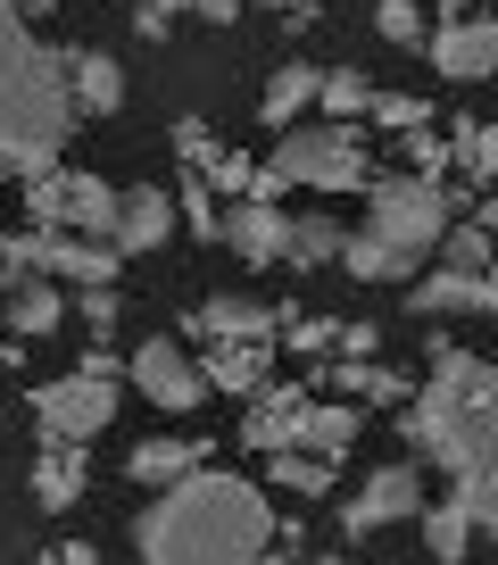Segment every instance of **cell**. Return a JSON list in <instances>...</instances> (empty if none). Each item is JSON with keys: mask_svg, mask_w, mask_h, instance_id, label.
<instances>
[{"mask_svg": "<svg viewBox=\"0 0 498 565\" xmlns=\"http://www.w3.org/2000/svg\"><path fill=\"white\" fill-rule=\"evenodd\" d=\"M249 175H258L249 150H216V167H199V183H208L216 200H249Z\"/></svg>", "mask_w": 498, "mask_h": 565, "instance_id": "38", "label": "cell"}, {"mask_svg": "<svg viewBox=\"0 0 498 565\" xmlns=\"http://www.w3.org/2000/svg\"><path fill=\"white\" fill-rule=\"evenodd\" d=\"M448 482H457L448 499L474 515V532H498V466H474V475H448Z\"/></svg>", "mask_w": 498, "mask_h": 565, "instance_id": "35", "label": "cell"}, {"mask_svg": "<svg viewBox=\"0 0 498 565\" xmlns=\"http://www.w3.org/2000/svg\"><path fill=\"white\" fill-rule=\"evenodd\" d=\"M399 416V441H408L415 466H441V475H474V466H498V407H474L457 391L415 383Z\"/></svg>", "mask_w": 498, "mask_h": 565, "instance_id": "4", "label": "cell"}, {"mask_svg": "<svg viewBox=\"0 0 498 565\" xmlns=\"http://www.w3.org/2000/svg\"><path fill=\"white\" fill-rule=\"evenodd\" d=\"M166 200H175V225L192 233V242H225V200H216L208 183L192 175V167L175 175V192H166Z\"/></svg>", "mask_w": 498, "mask_h": 565, "instance_id": "29", "label": "cell"}, {"mask_svg": "<svg viewBox=\"0 0 498 565\" xmlns=\"http://www.w3.org/2000/svg\"><path fill=\"white\" fill-rule=\"evenodd\" d=\"M34 565H100V541H51L34 548Z\"/></svg>", "mask_w": 498, "mask_h": 565, "instance_id": "44", "label": "cell"}, {"mask_svg": "<svg viewBox=\"0 0 498 565\" xmlns=\"http://www.w3.org/2000/svg\"><path fill=\"white\" fill-rule=\"evenodd\" d=\"M216 150H225V141H216L208 117H175V159L192 167V175H199V167H216Z\"/></svg>", "mask_w": 498, "mask_h": 565, "instance_id": "40", "label": "cell"}, {"mask_svg": "<svg viewBox=\"0 0 498 565\" xmlns=\"http://www.w3.org/2000/svg\"><path fill=\"white\" fill-rule=\"evenodd\" d=\"M391 159H399V175L448 183V141L432 134V125H408V134H391Z\"/></svg>", "mask_w": 498, "mask_h": 565, "instance_id": "32", "label": "cell"}, {"mask_svg": "<svg viewBox=\"0 0 498 565\" xmlns=\"http://www.w3.org/2000/svg\"><path fill=\"white\" fill-rule=\"evenodd\" d=\"M150 9H166V18H199V25H232V18H241V0H150Z\"/></svg>", "mask_w": 498, "mask_h": 565, "instance_id": "41", "label": "cell"}, {"mask_svg": "<svg viewBox=\"0 0 498 565\" xmlns=\"http://www.w3.org/2000/svg\"><path fill=\"white\" fill-rule=\"evenodd\" d=\"M340 242H349V225H340V216H324V209H307V216H291V249H283V266H333V258H340Z\"/></svg>", "mask_w": 498, "mask_h": 565, "instance_id": "30", "label": "cell"}, {"mask_svg": "<svg viewBox=\"0 0 498 565\" xmlns=\"http://www.w3.org/2000/svg\"><path fill=\"white\" fill-rule=\"evenodd\" d=\"M166 233H175V200H166V183H133V192H117V258H142V249H159Z\"/></svg>", "mask_w": 498, "mask_h": 565, "instance_id": "20", "label": "cell"}, {"mask_svg": "<svg viewBox=\"0 0 498 565\" xmlns=\"http://www.w3.org/2000/svg\"><path fill=\"white\" fill-rule=\"evenodd\" d=\"M258 565H300V557H291V548H274V541H267V548H258Z\"/></svg>", "mask_w": 498, "mask_h": 565, "instance_id": "49", "label": "cell"}, {"mask_svg": "<svg viewBox=\"0 0 498 565\" xmlns=\"http://www.w3.org/2000/svg\"><path fill=\"white\" fill-rule=\"evenodd\" d=\"M307 407H316V391H307V383H267V391H249L241 449H258V458H274V449H300Z\"/></svg>", "mask_w": 498, "mask_h": 565, "instance_id": "11", "label": "cell"}, {"mask_svg": "<svg viewBox=\"0 0 498 565\" xmlns=\"http://www.w3.org/2000/svg\"><path fill=\"white\" fill-rule=\"evenodd\" d=\"M267 541H274L267 491L225 466H192L183 482L150 491V508L133 515V565H258Z\"/></svg>", "mask_w": 498, "mask_h": 565, "instance_id": "1", "label": "cell"}, {"mask_svg": "<svg viewBox=\"0 0 498 565\" xmlns=\"http://www.w3.org/2000/svg\"><path fill=\"white\" fill-rule=\"evenodd\" d=\"M415 524H424L432 565H465V548H474V515H465L457 499H424V508H415Z\"/></svg>", "mask_w": 498, "mask_h": 565, "instance_id": "28", "label": "cell"}, {"mask_svg": "<svg viewBox=\"0 0 498 565\" xmlns=\"http://www.w3.org/2000/svg\"><path fill=\"white\" fill-rule=\"evenodd\" d=\"M225 242H232L241 266H283L291 209H274V200H225Z\"/></svg>", "mask_w": 498, "mask_h": 565, "instance_id": "17", "label": "cell"}, {"mask_svg": "<svg viewBox=\"0 0 498 565\" xmlns=\"http://www.w3.org/2000/svg\"><path fill=\"white\" fill-rule=\"evenodd\" d=\"M366 117L382 125V134H408V125H432V100H424V92H374Z\"/></svg>", "mask_w": 498, "mask_h": 565, "instance_id": "37", "label": "cell"}, {"mask_svg": "<svg viewBox=\"0 0 498 565\" xmlns=\"http://www.w3.org/2000/svg\"><path fill=\"white\" fill-rule=\"evenodd\" d=\"M415 51L432 58V75L441 84H481V75L498 67V18H457V25H432Z\"/></svg>", "mask_w": 498, "mask_h": 565, "instance_id": "10", "label": "cell"}, {"mask_svg": "<svg viewBox=\"0 0 498 565\" xmlns=\"http://www.w3.org/2000/svg\"><path fill=\"white\" fill-rule=\"evenodd\" d=\"M432 249H441V266H457V275H490V225H465L457 216Z\"/></svg>", "mask_w": 498, "mask_h": 565, "instance_id": "34", "label": "cell"}, {"mask_svg": "<svg viewBox=\"0 0 498 565\" xmlns=\"http://www.w3.org/2000/svg\"><path fill=\"white\" fill-rule=\"evenodd\" d=\"M474 209V183H424V175H374L366 183V233L424 258L457 216Z\"/></svg>", "mask_w": 498, "mask_h": 565, "instance_id": "5", "label": "cell"}, {"mask_svg": "<svg viewBox=\"0 0 498 565\" xmlns=\"http://www.w3.org/2000/svg\"><path fill=\"white\" fill-rule=\"evenodd\" d=\"M366 100H374V84L357 67H324L316 75V108H324V125H366Z\"/></svg>", "mask_w": 498, "mask_h": 565, "instance_id": "31", "label": "cell"}, {"mask_svg": "<svg viewBox=\"0 0 498 565\" xmlns=\"http://www.w3.org/2000/svg\"><path fill=\"white\" fill-rule=\"evenodd\" d=\"M307 565H349V557H340V548H316V557H307Z\"/></svg>", "mask_w": 498, "mask_h": 565, "instance_id": "51", "label": "cell"}, {"mask_svg": "<svg viewBox=\"0 0 498 565\" xmlns=\"http://www.w3.org/2000/svg\"><path fill=\"white\" fill-rule=\"evenodd\" d=\"M34 275L84 291V282H117L124 258H117V242H84V233H42L34 225Z\"/></svg>", "mask_w": 498, "mask_h": 565, "instance_id": "13", "label": "cell"}, {"mask_svg": "<svg viewBox=\"0 0 498 565\" xmlns=\"http://www.w3.org/2000/svg\"><path fill=\"white\" fill-rule=\"evenodd\" d=\"M441 141H448V175H465L474 192H490V183H498V125L490 117H457Z\"/></svg>", "mask_w": 498, "mask_h": 565, "instance_id": "23", "label": "cell"}, {"mask_svg": "<svg viewBox=\"0 0 498 565\" xmlns=\"http://www.w3.org/2000/svg\"><path fill=\"white\" fill-rule=\"evenodd\" d=\"M75 374H91V383H124V358H117V341H91V350L75 358Z\"/></svg>", "mask_w": 498, "mask_h": 565, "instance_id": "43", "label": "cell"}, {"mask_svg": "<svg viewBox=\"0 0 498 565\" xmlns=\"http://www.w3.org/2000/svg\"><path fill=\"white\" fill-rule=\"evenodd\" d=\"M18 18H58V0H9Z\"/></svg>", "mask_w": 498, "mask_h": 565, "instance_id": "47", "label": "cell"}, {"mask_svg": "<svg viewBox=\"0 0 498 565\" xmlns=\"http://www.w3.org/2000/svg\"><path fill=\"white\" fill-rule=\"evenodd\" d=\"M25 491H34V508H42V515H67L75 499L91 491L84 449H75V441H34V482H25Z\"/></svg>", "mask_w": 498, "mask_h": 565, "instance_id": "21", "label": "cell"}, {"mask_svg": "<svg viewBox=\"0 0 498 565\" xmlns=\"http://www.w3.org/2000/svg\"><path fill=\"white\" fill-rule=\"evenodd\" d=\"M374 350H382V324H374V317H357V324L333 333V358H374Z\"/></svg>", "mask_w": 498, "mask_h": 565, "instance_id": "42", "label": "cell"}, {"mask_svg": "<svg viewBox=\"0 0 498 565\" xmlns=\"http://www.w3.org/2000/svg\"><path fill=\"white\" fill-rule=\"evenodd\" d=\"M241 9H283V25H291V34H307L324 0H241Z\"/></svg>", "mask_w": 498, "mask_h": 565, "instance_id": "45", "label": "cell"}, {"mask_svg": "<svg viewBox=\"0 0 498 565\" xmlns=\"http://www.w3.org/2000/svg\"><path fill=\"white\" fill-rule=\"evenodd\" d=\"M415 317H498V275H457V266H432V275L408 282Z\"/></svg>", "mask_w": 498, "mask_h": 565, "instance_id": "16", "label": "cell"}, {"mask_svg": "<svg viewBox=\"0 0 498 565\" xmlns=\"http://www.w3.org/2000/svg\"><path fill=\"white\" fill-rule=\"evenodd\" d=\"M267 482H274V491H291V499H300V508H316V499H333V458H316V449H274V458H267Z\"/></svg>", "mask_w": 498, "mask_h": 565, "instance_id": "27", "label": "cell"}, {"mask_svg": "<svg viewBox=\"0 0 498 565\" xmlns=\"http://www.w3.org/2000/svg\"><path fill=\"white\" fill-rule=\"evenodd\" d=\"M183 341H274V300H258V291H208V300L183 317Z\"/></svg>", "mask_w": 498, "mask_h": 565, "instance_id": "12", "label": "cell"}, {"mask_svg": "<svg viewBox=\"0 0 498 565\" xmlns=\"http://www.w3.org/2000/svg\"><path fill=\"white\" fill-rule=\"evenodd\" d=\"M340 317H300V308H274V350H300V358H333Z\"/></svg>", "mask_w": 498, "mask_h": 565, "instance_id": "33", "label": "cell"}, {"mask_svg": "<svg viewBox=\"0 0 498 565\" xmlns=\"http://www.w3.org/2000/svg\"><path fill=\"white\" fill-rule=\"evenodd\" d=\"M415 508H424V466L415 458L374 466V475L340 499V541H374V532H391V524H415Z\"/></svg>", "mask_w": 498, "mask_h": 565, "instance_id": "8", "label": "cell"}, {"mask_svg": "<svg viewBox=\"0 0 498 565\" xmlns=\"http://www.w3.org/2000/svg\"><path fill=\"white\" fill-rule=\"evenodd\" d=\"M108 9H133V0H108Z\"/></svg>", "mask_w": 498, "mask_h": 565, "instance_id": "52", "label": "cell"}, {"mask_svg": "<svg viewBox=\"0 0 498 565\" xmlns=\"http://www.w3.org/2000/svg\"><path fill=\"white\" fill-rule=\"evenodd\" d=\"M374 34H382V42H399V51H415V42H424L432 25H424V9H415V0H382V9H374Z\"/></svg>", "mask_w": 498, "mask_h": 565, "instance_id": "39", "label": "cell"}, {"mask_svg": "<svg viewBox=\"0 0 498 565\" xmlns=\"http://www.w3.org/2000/svg\"><path fill=\"white\" fill-rule=\"evenodd\" d=\"M18 358H25V350H18V341H9V333H0V366H18Z\"/></svg>", "mask_w": 498, "mask_h": 565, "instance_id": "50", "label": "cell"}, {"mask_svg": "<svg viewBox=\"0 0 498 565\" xmlns=\"http://www.w3.org/2000/svg\"><path fill=\"white\" fill-rule=\"evenodd\" d=\"M208 458H216L208 433H159V441H133V449H124V482L166 491V482H183L192 466H208Z\"/></svg>", "mask_w": 498, "mask_h": 565, "instance_id": "19", "label": "cell"}, {"mask_svg": "<svg viewBox=\"0 0 498 565\" xmlns=\"http://www.w3.org/2000/svg\"><path fill=\"white\" fill-rule=\"evenodd\" d=\"M25 225L42 233H84V242H108L117 233V183L75 175V167H51V175L25 183Z\"/></svg>", "mask_w": 498, "mask_h": 565, "instance_id": "6", "label": "cell"}, {"mask_svg": "<svg viewBox=\"0 0 498 565\" xmlns=\"http://www.w3.org/2000/svg\"><path fill=\"white\" fill-rule=\"evenodd\" d=\"M333 266H349V282H415V275H424V258H408V249H391V242H374V233H349Z\"/></svg>", "mask_w": 498, "mask_h": 565, "instance_id": "26", "label": "cell"}, {"mask_svg": "<svg viewBox=\"0 0 498 565\" xmlns=\"http://www.w3.org/2000/svg\"><path fill=\"white\" fill-rule=\"evenodd\" d=\"M316 75H324L316 58H291V67H274L267 92H258V117H267L274 134H283V125H300L307 108H316Z\"/></svg>", "mask_w": 498, "mask_h": 565, "instance_id": "25", "label": "cell"}, {"mask_svg": "<svg viewBox=\"0 0 498 565\" xmlns=\"http://www.w3.org/2000/svg\"><path fill=\"white\" fill-rule=\"evenodd\" d=\"M75 134L67 108V67H58V42H34V25L0 0V175H51L58 150Z\"/></svg>", "mask_w": 498, "mask_h": 565, "instance_id": "2", "label": "cell"}, {"mask_svg": "<svg viewBox=\"0 0 498 565\" xmlns=\"http://www.w3.org/2000/svg\"><path fill=\"white\" fill-rule=\"evenodd\" d=\"M441 9V25H457V18H474V0H432Z\"/></svg>", "mask_w": 498, "mask_h": 565, "instance_id": "48", "label": "cell"}, {"mask_svg": "<svg viewBox=\"0 0 498 565\" xmlns=\"http://www.w3.org/2000/svg\"><path fill=\"white\" fill-rule=\"evenodd\" d=\"M324 192V200H349L374 183V150L357 125H283L274 134V159H258V175H249V200H274L283 209V192Z\"/></svg>", "mask_w": 498, "mask_h": 565, "instance_id": "3", "label": "cell"}, {"mask_svg": "<svg viewBox=\"0 0 498 565\" xmlns=\"http://www.w3.org/2000/svg\"><path fill=\"white\" fill-rule=\"evenodd\" d=\"M124 25H133L142 42H166V25H175V18H166V9H150V0H133V9H124Z\"/></svg>", "mask_w": 498, "mask_h": 565, "instance_id": "46", "label": "cell"}, {"mask_svg": "<svg viewBox=\"0 0 498 565\" xmlns=\"http://www.w3.org/2000/svg\"><path fill=\"white\" fill-rule=\"evenodd\" d=\"M34 407V441H75L91 449L117 424V383H91V374H58V383H34L25 391Z\"/></svg>", "mask_w": 498, "mask_h": 565, "instance_id": "7", "label": "cell"}, {"mask_svg": "<svg viewBox=\"0 0 498 565\" xmlns=\"http://www.w3.org/2000/svg\"><path fill=\"white\" fill-rule=\"evenodd\" d=\"M58 324H67V291L58 282H42V275L9 282V324H0L9 341H51Z\"/></svg>", "mask_w": 498, "mask_h": 565, "instance_id": "22", "label": "cell"}, {"mask_svg": "<svg viewBox=\"0 0 498 565\" xmlns=\"http://www.w3.org/2000/svg\"><path fill=\"white\" fill-rule=\"evenodd\" d=\"M316 383L333 399H357V407H408L415 374L391 366V358H316Z\"/></svg>", "mask_w": 498, "mask_h": 565, "instance_id": "14", "label": "cell"}, {"mask_svg": "<svg viewBox=\"0 0 498 565\" xmlns=\"http://www.w3.org/2000/svg\"><path fill=\"white\" fill-rule=\"evenodd\" d=\"M124 383L142 391L159 416H192V407L208 399V383H199V358L183 350V341H166V333H150L142 350L124 358Z\"/></svg>", "mask_w": 498, "mask_h": 565, "instance_id": "9", "label": "cell"}, {"mask_svg": "<svg viewBox=\"0 0 498 565\" xmlns=\"http://www.w3.org/2000/svg\"><path fill=\"white\" fill-rule=\"evenodd\" d=\"M192 358H199V383L225 391V399H249V391L274 383V341H208Z\"/></svg>", "mask_w": 498, "mask_h": 565, "instance_id": "18", "label": "cell"}, {"mask_svg": "<svg viewBox=\"0 0 498 565\" xmlns=\"http://www.w3.org/2000/svg\"><path fill=\"white\" fill-rule=\"evenodd\" d=\"M75 317L91 324V341H117V324H124V291H117V282H84V291H75Z\"/></svg>", "mask_w": 498, "mask_h": 565, "instance_id": "36", "label": "cell"}, {"mask_svg": "<svg viewBox=\"0 0 498 565\" xmlns=\"http://www.w3.org/2000/svg\"><path fill=\"white\" fill-rule=\"evenodd\" d=\"M366 441V407L357 399H316L307 407V433H300V449H316V458H349V449Z\"/></svg>", "mask_w": 498, "mask_h": 565, "instance_id": "24", "label": "cell"}, {"mask_svg": "<svg viewBox=\"0 0 498 565\" xmlns=\"http://www.w3.org/2000/svg\"><path fill=\"white\" fill-rule=\"evenodd\" d=\"M58 67H67V108L75 117H117L124 108V67L108 51H91V42H58Z\"/></svg>", "mask_w": 498, "mask_h": 565, "instance_id": "15", "label": "cell"}]
</instances>
